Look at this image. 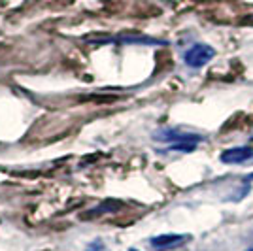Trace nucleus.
Masks as SVG:
<instances>
[{"label": "nucleus", "mask_w": 253, "mask_h": 251, "mask_svg": "<svg viewBox=\"0 0 253 251\" xmlns=\"http://www.w3.org/2000/svg\"><path fill=\"white\" fill-rule=\"evenodd\" d=\"M102 250H104V242L100 240V238H98V240H93L87 246V251H102Z\"/></svg>", "instance_id": "6"}, {"label": "nucleus", "mask_w": 253, "mask_h": 251, "mask_svg": "<svg viewBox=\"0 0 253 251\" xmlns=\"http://www.w3.org/2000/svg\"><path fill=\"white\" fill-rule=\"evenodd\" d=\"M215 57V49L208 45V43H197L193 45L189 51L185 53V64L191 66V68H202L210 63L211 59Z\"/></svg>", "instance_id": "1"}, {"label": "nucleus", "mask_w": 253, "mask_h": 251, "mask_svg": "<svg viewBox=\"0 0 253 251\" xmlns=\"http://www.w3.org/2000/svg\"><path fill=\"white\" fill-rule=\"evenodd\" d=\"M253 157V149L250 146H242V147H231V149H225L221 153L219 161L225 163V165H238V163H244L248 159Z\"/></svg>", "instance_id": "4"}, {"label": "nucleus", "mask_w": 253, "mask_h": 251, "mask_svg": "<svg viewBox=\"0 0 253 251\" xmlns=\"http://www.w3.org/2000/svg\"><path fill=\"white\" fill-rule=\"evenodd\" d=\"M153 138L159 142H169V144H178V142H201V136L197 134H189V132H179L174 128H165L153 132Z\"/></svg>", "instance_id": "2"}, {"label": "nucleus", "mask_w": 253, "mask_h": 251, "mask_svg": "<svg viewBox=\"0 0 253 251\" xmlns=\"http://www.w3.org/2000/svg\"><path fill=\"white\" fill-rule=\"evenodd\" d=\"M119 208V202H104L102 206H98V208L91 209L89 213H85L84 217H93V215H102V213H108V211H116V209Z\"/></svg>", "instance_id": "5"}, {"label": "nucleus", "mask_w": 253, "mask_h": 251, "mask_svg": "<svg viewBox=\"0 0 253 251\" xmlns=\"http://www.w3.org/2000/svg\"><path fill=\"white\" fill-rule=\"evenodd\" d=\"M246 251H253V248H250V250H246Z\"/></svg>", "instance_id": "7"}, {"label": "nucleus", "mask_w": 253, "mask_h": 251, "mask_svg": "<svg viewBox=\"0 0 253 251\" xmlns=\"http://www.w3.org/2000/svg\"><path fill=\"white\" fill-rule=\"evenodd\" d=\"M128 251H138V250H128Z\"/></svg>", "instance_id": "8"}, {"label": "nucleus", "mask_w": 253, "mask_h": 251, "mask_svg": "<svg viewBox=\"0 0 253 251\" xmlns=\"http://www.w3.org/2000/svg\"><path fill=\"white\" fill-rule=\"evenodd\" d=\"M189 240V236L187 234H161V236H155V238H151L149 244H151V248H155V250H172V248H178L181 244H185V242Z\"/></svg>", "instance_id": "3"}]
</instances>
